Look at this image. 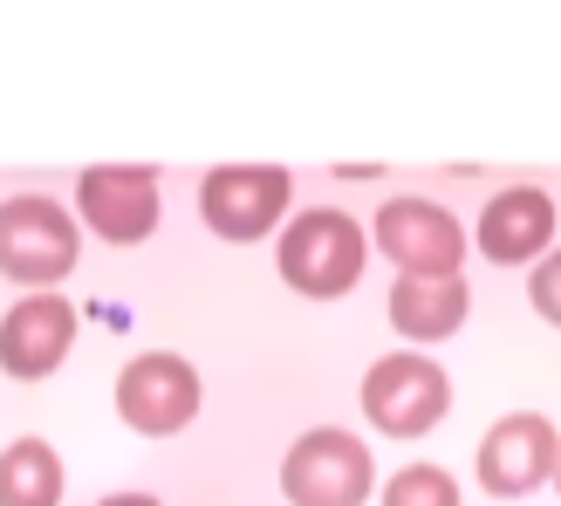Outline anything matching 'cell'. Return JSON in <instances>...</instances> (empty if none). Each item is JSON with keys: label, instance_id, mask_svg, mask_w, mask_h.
Instances as JSON below:
<instances>
[{"label": "cell", "instance_id": "6da1fadb", "mask_svg": "<svg viewBox=\"0 0 561 506\" xmlns=\"http://www.w3.org/2000/svg\"><path fill=\"white\" fill-rule=\"evenodd\" d=\"M363 227L343 212V206H308L288 219V233H280L274 246V267L280 280H288L295 295L308 301H335V295H350L356 280H363Z\"/></svg>", "mask_w": 561, "mask_h": 506}, {"label": "cell", "instance_id": "7a4b0ae2", "mask_svg": "<svg viewBox=\"0 0 561 506\" xmlns=\"http://www.w3.org/2000/svg\"><path fill=\"white\" fill-rule=\"evenodd\" d=\"M280 493H288V506H363L377 493L370 445L335 425L301 432L288 445V459H280Z\"/></svg>", "mask_w": 561, "mask_h": 506}, {"label": "cell", "instance_id": "3957f363", "mask_svg": "<svg viewBox=\"0 0 561 506\" xmlns=\"http://www.w3.org/2000/svg\"><path fill=\"white\" fill-rule=\"evenodd\" d=\"M445 411H453V383L417 349H390L383 363H370V377H363V417H370L383 438H425Z\"/></svg>", "mask_w": 561, "mask_h": 506}, {"label": "cell", "instance_id": "277c9868", "mask_svg": "<svg viewBox=\"0 0 561 506\" xmlns=\"http://www.w3.org/2000/svg\"><path fill=\"white\" fill-rule=\"evenodd\" d=\"M82 253L76 219L62 212V199H42V192H21V199L0 206V274L21 280V288H48L62 280Z\"/></svg>", "mask_w": 561, "mask_h": 506}, {"label": "cell", "instance_id": "5b68a950", "mask_svg": "<svg viewBox=\"0 0 561 506\" xmlns=\"http://www.w3.org/2000/svg\"><path fill=\"white\" fill-rule=\"evenodd\" d=\"M377 246L411 280H453L466 261V227L438 199H383L377 206Z\"/></svg>", "mask_w": 561, "mask_h": 506}, {"label": "cell", "instance_id": "8992f818", "mask_svg": "<svg viewBox=\"0 0 561 506\" xmlns=\"http://www.w3.org/2000/svg\"><path fill=\"white\" fill-rule=\"evenodd\" d=\"M117 417L137 438H179L192 417H199V370L172 349H151L124 363L117 377Z\"/></svg>", "mask_w": 561, "mask_h": 506}, {"label": "cell", "instance_id": "52a82bcc", "mask_svg": "<svg viewBox=\"0 0 561 506\" xmlns=\"http://www.w3.org/2000/svg\"><path fill=\"white\" fill-rule=\"evenodd\" d=\"M295 199V179L280 164H219L199 179V219L219 240H261L280 227Z\"/></svg>", "mask_w": 561, "mask_h": 506}, {"label": "cell", "instance_id": "ba28073f", "mask_svg": "<svg viewBox=\"0 0 561 506\" xmlns=\"http://www.w3.org/2000/svg\"><path fill=\"white\" fill-rule=\"evenodd\" d=\"M76 212L82 227L110 246H137L158 227V172L151 164H90L76 179Z\"/></svg>", "mask_w": 561, "mask_h": 506}, {"label": "cell", "instance_id": "9c48e42d", "mask_svg": "<svg viewBox=\"0 0 561 506\" xmlns=\"http://www.w3.org/2000/svg\"><path fill=\"white\" fill-rule=\"evenodd\" d=\"M554 465H561V445H554V425L541 411H514V417H500V425L480 438V486L493 499L541 493L554 480Z\"/></svg>", "mask_w": 561, "mask_h": 506}, {"label": "cell", "instance_id": "30bf717a", "mask_svg": "<svg viewBox=\"0 0 561 506\" xmlns=\"http://www.w3.org/2000/svg\"><path fill=\"white\" fill-rule=\"evenodd\" d=\"M76 343V301L62 295H27L8 308V322H0V370L35 383L48 370H62V356Z\"/></svg>", "mask_w": 561, "mask_h": 506}, {"label": "cell", "instance_id": "8fae6325", "mask_svg": "<svg viewBox=\"0 0 561 506\" xmlns=\"http://www.w3.org/2000/svg\"><path fill=\"white\" fill-rule=\"evenodd\" d=\"M554 240V199L541 185H507L493 192L486 212H480V253L493 267H520L535 261V253H548Z\"/></svg>", "mask_w": 561, "mask_h": 506}, {"label": "cell", "instance_id": "7c38bea8", "mask_svg": "<svg viewBox=\"0 0 561 506\" xmlns=\"http://www.w3.org/2000/svg\"><path fill=\"white\" fill-rule=\"evenodd\" d=\"M390 329L411 335V343H445V335L466 329V308H472V288L453 274V280H411L398 274V288H390Z\"/></svg>", "mask_w": 561, "mask_h": 506}, {"label": "cell", "instance_id": "4fadbf2b", "mask_svg": "<svg viewBox=\"0 0 561 506\" xmlns=\"http://www.w3.org/2000/svg\"><path fill=\"white\" fill-rule=\"evenodd\" d=\"M69 472L48 438H14L0 452V506H62Z\"/></svg>", "mask_w": 561, "mask_h": 506}, {"label": "cell", "instance_id": "5bb4252c", "mask_svg": "<svg viewBox=\"0 0 561 506\" xmlns=\"http://www.w3.org/2000/svg\"><path fill=\"white\" fill-rule=\"evenodd\" d=\"M383 506H459V480L445 465H404L383 486Z\"/></svg>", "mask_w": 561, "mask_h": 506}, {"label": "cell", "instance_id": "9a60e30c", "mask_svg": "<svg viewBox=\"0 0 561 506\" xmlns=\"http://www.w3.org/2000/svg\"><path fill=\"white\" fill-rule=\"evenodd\" d=\"M527 301H535L541 315L561 329V253H548V261H541L535 274H527Z\"/></svg>", "mask_w": 561, "mask_h": 506}, {"label": "cell", "instance_id": "2e32d148", "mask_svg": "<svg viewBox=\"0 0 561 506\" xmlns=\"http://www.w3.org/2000/svg\"><path fill=\"white\" fill-rule=\"evenodd\" d=\"M96 322H110V329H130V308H124V301H96Z\"/></svg>", "mask_w": 561, "mask_h": 506}, {"label": "cell", "instance_id": "e0dca14e", "mask_svg": "<svg viewBox=\"0 0 561 506\" xmlns=\"http://www.w3.org/2000/svg\"><path fill=\"white\" fill-rule=\"evenodd\" d=\"M96 506H158L151 493H110V499H96Z\"/></svg>", "mask_w": 561, "mask_h": 506}, {"label": "cell", "instance_id": "ac0fdd59", "mask_svg": "<svg viewBox=\"0 0 561 506\" xmlns=\"http://www.w3.org/2000/svg\"><path fill=\"white\" fill-rule=\"evenodd\" d=\"M554 493H561V465H554Z\"/></svg>", "mask_w": 561, "mask_h": 506}]
</instances>
